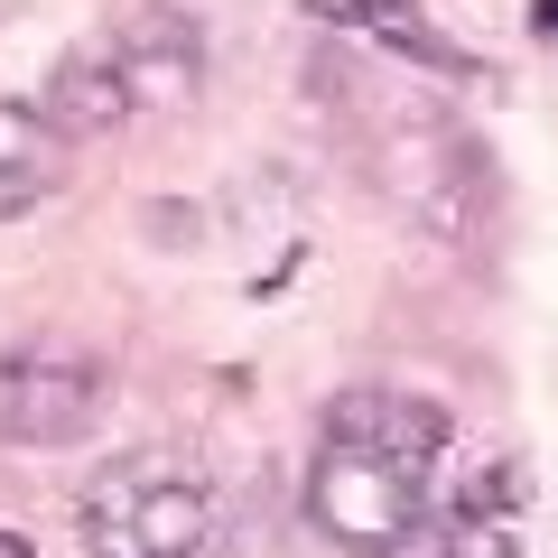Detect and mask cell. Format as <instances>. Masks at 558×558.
Listing matches in <instances>:
<instances>
[{
    "label": "cell",
    "instance_id": "cell-3",
    "mask_svg": "<svg viewBox=\"0 0 558 558\" xmlns=\"http://www.w3.org/2000/svg\"><path fill=\"white\" fill-rule=\"evenodd\" d=\"M94 418H102V373L84 354L38 344V354H10V363H0V438H20V447H75Z\"/></svg>",
    "mask_w": 558,
    "mask_h": 558
},
{
    "label": "cell",
    "instance_id": "cell-10",
    "mask_svg": "<svg viewBox=\"0 0 558 558\" xmlns=\"http://www.w3.org/2000/svg\"><path fill=\"white\" fill-rule=\"evenodd\" d=\"M0 558H38V549H28V539H20V531H0Z\"/></svg>",
    "mask_w": 558,
    "mask_h": 558
},
{
    "label": "cell",
    "instance_id": "cell-9",
    "mask_svg": "<svg viewBox=\"0 0 558 558\" xmlns=\"http://www.w3.org/2000/svg\"><path fill=\"white\" fill-rule=\"evenodd\" d=\"M531 20H539V38H558V0H539V10H531Z\"/></svg>",
    "mask_w": 558,
    "mask_h": 558
},
{
    "label": "cell",
    "instance_id": "cell-6",
    "mask_svg": "<svg viewBox=\"0 0 558 558\" xmlns=\"http://www.w3.org/2000/svg\"><path fill=\"white\" fill-rule=\"evenodd\" d=\"M299 10L344 20V28H373L381 47H400V57H418V65H438V75H465V47L428 28V10H418V0H299Z\"/></svg>",
    "mask_w": 558,
    "mask_h": 558
},
{
    "label": "cell",
    "instance_id": "cell-4",
    "mask_svg": "<svg viewBox=\"0 0 558 558\" xmlns=\"http://www.w3.org/2000/svg\"><path fill=\"white\" fill-rule=\"evenodd\" d=\"M112 57H121V75H131V102H149V112H178V102H196V84H205L196 20H178V10H140V20H121L112 28Z\"/></svg>",
    "mask_w": 558,
    "mask_h": 558
},
{
    "label": "cell",
    "instance_id": "cell-2",
    "mask_svg": "<svg viewBox=\"0 0 558 558\" xmlns=\"http://www.w3.org/2000/svg\"><path fill=\"white\" fill-rule=\"evenodd\" d=\"M94 558H223V512L178 457H121L84 494Z\"/></svg>",
    "mask_w": 558,
    "mask_h": 558
},
{
    "label": "cell",
    "instance_id": "cell-7",
    "mask_svg": "<svg viewBox=\"0 0 558 558\" xmlns=\"http://www.w3.org/2000/svg\"><path fill=\"white\" fill-rule=\"evenodd\" d=\"M47 112H57L65 131H102V121L140 112V102H131V75H121V57H112V38L75 47V57L57 65V94H47Z\"/></svg>",
    "mask_w": 558,
    "mask_h": 558
},
{
    "label": "cell",
    "instance_id": "cell-8",
    "mask_svg": "<svg viewBox=\"0 0 558 558\" xmlns=\"http://www.w3.org/2000/svg\"><path fill=\"white\" fill-rule=\"evenodd\" d=\"M438 558H521V539L502 531V521H457V531L438 539Z\"/></svg>",
    "mask_w": 558,
    "mask_h": 558
},
{
    "label": "cell",
    "instance_id": "cell-1",
    "mask_svg": "<svg viewBox=\"0 0 558 558\" xmlns=\"http://www.w3.org/2000/svg\"><path fill=\"white\" fill-rule=\"evenodd\" d=\"M447 418L410 391H344L326 410L317 465H307V521L354 558H391L428 521V475H438Z\"/></svg>",
    "mask_w": 558,
    "mask_h": 558
},
{
    "label": "cell",
    "instance_id": "cell-5",
    "mask_svg": "<svg viewBox=\"0 0 558 558\" xmlns=\"http://www.w3.org/2000/svg\"><path fill=\"white\" fill-rule=\"evenodd\" d=\"M75 159H65V121L38 112V102H10L0 94V223L28 215V205L65 196Z\"/></svg>",
    "mask_w": 558,
    "mask_h": 558
}]
</instances>
